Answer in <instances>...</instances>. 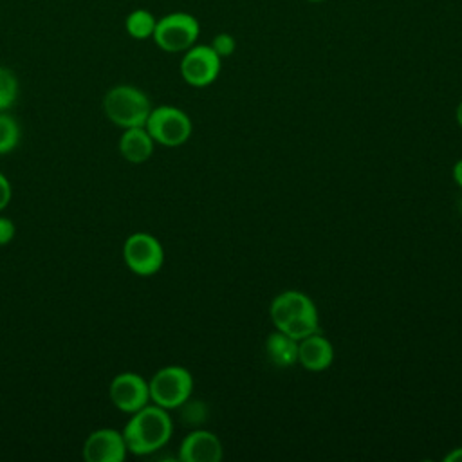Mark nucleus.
Returning a JSON list of instances; mask_svg holds the SVG:
<instances>
[{"label": "nucleus", "mask_w": 462, "mask_h": 462, "mask_svg": "<svg viewBox=\"0 0 462 462\" xmlns=\"http://www.w3.org/2000/svg\"><path fill=\"white\" fill-rule=\"evenodd\" d=\"M171 431L173 422L168 410L148 402L132 413L123 430V437L130 453L150 455L168 444Z\"/></svg>", "instance_id": "nucleus-1"}, {"label": "nucleus", "mask_w": 462, "mask_h": 462, "mask_svg": "<svg viewBox=\"0 0 462 462\" xmlns=\"http://www.w3.org/2000/svg\"><path fill=\"white\" fill-rule=\"evenodd\" d=\"M269 314L276 330L285 332L296 341L319 330V318L314 301L301 291L280 292L269 307Z\"/></svg>", "instance_id": "nucleus-2"}, {"label": "nucleus", "mask_w": 462, "mask_h": 462, "mask_svg": "<svg viewBox=\"0 0 462 462\" xmlns=\"http://www.w3.org/2000/svg\"><path fill=\"white\" fill-rule=\"evenodd\" d=\"M103 110L114 125L132 128L144 126L152 112V105L141 88L134 85H116L105 94Z\"/></svg>", "instance_id": "nucleus-3"}, {"label": "nucleus", "mask_w": 462, "mask_h": 462, "mask_svg": "<svg viewBox=\"0 0 462 462\" xmlns=\"http://www.w3.org/2000/svg\"><path fill=\"white\" fill-rule=\"evenodd\" d=\"M150 401L164 410L180 408L193 392V375L188 368L170 365L157 370L148 381Z\"/></svg>", "instance_id": "nucleus-4"}, {"label": "nucleus", "mask_w": 462, "mask_h": 462, "mask_svg": "<svg viewBox=\"0 0 462 462\" xmlns=\"http://www.w3.org/2000/svg\"><path fill=\"white\" fill-rule=\"evenodd\" d=\"M200 36L199 20L184 11H173L157 18L152 40L164 52H184Z\"/></svg>", "instance_id": "nucleus-5"}, {"label": "nucleus", "mask_w": 462, "mask_h": 462, "mask_svg": "<svg viewBox=\"0 0 462 462\" xmlns=\"http://www.w3.org/2000/svg\"><path fill=\"white\" fill-rule=\"evenodd\" d=\"M144 128L152 135V139L162 146L175 148L184 144L191 135V119L189 116L170 105H161L157 108H152Z\"/></svg>", "instance_id": "nucleus-6"}, {"label": "nucleus", "mask_w": 462, "mask_h": 462, "mask_svg": "<svg viewBox=\"0 0 462 462\" xmlns=\"http://www.w3.org/2000/svg\"><path fill=\"white\" fill-rule=\"evenodd\" d=\"M123 260L134 274L152 276L164 263V249L153 235L135 231L123 244Z\"/></svg>", "instance_id": "nucleus-7"}, {"label": "nucleus", "mask_w": 462, "mask_h": 462, "mask_svg": "<svg viewBox=\"0 0 462 462\" xmlns=\"http://www.w3.org/2000/svg\"><path fill=\"white\" fill-rule=\"evenodd\" d=\"M222 67V58L213 51L211 45L195 43L182 52L180 58V76L182 79L197 88L211 85Z\"/></svg>", "instance_id": "nucleus-8"}, {"label": "nucleus", "mask_w": 462, "mask_h": 462, "mask_svg": "<svg viewBox=\"0 0 462 462\" xmlns=\"http://www.w3.org/2000/svg\"><path fill=\"white\" fill-rule=\"evenodd\" d=\"M108 395L117 410L134 413L150 402V386L143 375L135 372H121L112 379Z\"/></svg>", "instance_id": "nucleus-9"}, {"label": "nucleus", "mask_w": 462, "mask_h": 462, "mask_svg": "<svg viewBox=\"0 0 462 462\" xmlns=\"http://www.w3.org/2000/svg\"><path fill=\"white\" fill-rule=\"evenodd\" d=\"M128 448L123 431L114 428L94 430L83 444V458L87 462H123L126 458Z\"/></svg>", "instance_id": "nucleus-10"}, {"label": "nucleus", "mask_w": 462, "mask_h": 462, "mask_svg": "<svg viewBox=\"0 0 462 462\" xmlns=\"http://www.w3.org/2000/svg\"><path fill=\"white\" fill-rule=\"evenodd\" d=\"M222 455L220 439L208 430L188 433L179 448V460L182 462H220Z\"/></svg>", "instance_id": "nucleus-11"}, {"label": "nucleus", "mask_w": 462, "mask_h": 462, "mask_svg": "<svg viewBox=\"0 0 462 462\" xmlns=\"http://www.w3.org/2000/svg\"><path fill=\"white\" fill-rule=\"evenodd\" d=\"M334 361L332 343L318 332L298 341V363L309 372L327 370Z\"/></svg>", "instance_id": "nucleus-12"}, {"label": "nucleus", "mask_w": 462, "mask_h": 462, "mask_svg": "<svg viewBox=\"0 0 462 462\" xmlns=\"http://www.w3.org/2000/svg\"><path fill=\"white\" fill-rule=\"evenodd\" d=\"M153 146L155 141L144 126L125 128V132L119 137V152L132 164L146 162L153 153Z\"/></svg>", "instance_id": "nucleus-13"}, {"label": "nucleus", "mask_w": 462, "mask_h": 462, "mask_svg": "<svg viewBox=\"0 0 462 462\" xmlns=\"http://www.w3.org/2000/svg\"><path fill=\"white\" fill-rule=\"evenodd\" d=\"M265 354L278 368H289L298 363V341L282 330L271 332L265 339Z\"/></svg>", "instance_id": "nucleus-14"}, {"label": "nucleus", "mask_w": 462, "mask_h": 462, "mask_svg": "<svg viewBox=\"0 0 462 462\" xmlns=\"http://www.w3.org/2000/svg\"><path fill=\"white\" fill-rule=\"evenodd\" d=\"M157 18L148 9H134L125 18V31L134 40H150L155 31Z\"/></svg>", "instance_id": "nucleus-15"}, {"label": "nucleus", "mask_w": 462, "mask_h": 462, "mask_svg": "<svg viewBox=\"0 0 462 462\" xmlns=\"http://www.w3.org/2000/svg\"><path fill=\"white\" fill-rule=\"evenodd\" d=\"M20 143V125L5 112H0V153H9Z\"/></svg>", "instance_id": "nucleus-16"}, {"label": "nucleus", "mask_w": 462, "mask_h": 462, "mask_svg": "<svg viewBox=\"0 0 462 462\" xmlns=\"http://www.w3.org/2000/svg\"><path fill=\"white\" fill-rule=\"evenodd\" d=\"M18 78L16 74L0 65V112H5L11 108L18 97Z\"/></svg>", "instance_id": "nucleus-17"}, {"label": "nucleus", "mask_w": 462, "mask_h": 462, "mask_svg": "<svg viewBox=\"0 0 462 462\" xmlns=\"http://www.w3.org/2000/svg\"><path fill=\"white\" fill-rule=\"evenodd\" d=\"M209 45L213 47V51H215L220 58H227V56H231V54L235 52V49H236V40H235V36L229 34V32H218V34H215V38L211 40Z\"/></svg>", "instance_id": "nucleus-18"}, {"label": "nucleus", "mask_w": 462, "mask_h": 462, "mask_svg": "<svg viewBox=\"0 0 462 462\" xmlns=\"http://www.w3.org/2000/svg\"><path fill=\"white\" fill-rule=\"evenodd\" d=\"M16 235V226L11 218L0 217V245H7Z\"/></svg>", "instance_id": "nucleus-19"}, {"label": "nucleus", "mask_w": 462, "mask_h": 462, "mask_svg": "<svg viewBox=\"0 0 462 462\" xmlns=\"http://www.w3.org/2000/svg\"><path fill=\"white\" fill-rule=\"evenodd\" d=\"M11 195H13L11 182L7 180V177L4 173H0V211L9 204Z\"/></svg>", "instance_id": "nucleus-20"}, {"label": "nucleus", "mask_w": 462, "mask_h": 462, "mask_svg": "<svg viewBox=\"0 0 462 462\" xmlns=\"http://www.w3.org/2000/svg\"><path fill=\"white\" fill-rule=\"evenodd\" d=\"M444 462H462V448L451 449V451L444 457Z\"/></svg>", "instance_id": "nucleus-21"}, {"label": "nucleus", "mask_w": 462, "mask_h": 462, "mask_svg": "<svg viewBox=\"0 0 462 462\" xmlns=\"http://www.w3.org/2000/svg\"><path fill=\"white\" fill-rule=\"evenodd\" d=\"M453 179H455V182L462 188V159H458V161L455 162V166H453Z\"/></svg>", "instance_id": "nucleus-22"}, {"label": "nucleus", "mask_w": 462, "mask_h": 462, "mask_svg": "<svg viewBox=\"0 0 462 462\" xmlns=\"http://www.w3.org/2000/svg\"><path fill=\"white\" fill-rule=\"evenodd\" d=\"M455 117H457V123L462 126V99H460V103H458V106H457Z\"/></svg>", "instance_id": "nucleus-23"}, {"label": "nucleus", "mask_w": 462, "mask_h": 462, "mask_svg": "<svg viewBox=\"0 0 462 462\" xmlns=\"http://www.w3.org/2000/svg\"><path fill=\"white\" fill-rule=\"evenodd\" d=\"M458 209H460V213H462V197H460V200H458Z\"/></svg>", "instance_id": "nucleus-24"}, {"label": "nucleus", "mask_w": 462, "mask_h": 462, "mask_svg": "<svg viewBox=\"0 0 462 462\" xmlns=\"http://www.w3.org/2000/svg\"><path fill=\"white\" fill-rule=\"evenodd\" d=\"M307 2H312V4H319V2H325V0H307Z\"/></svg>", "instance_id": "nucleus-25"}]
</instances>
